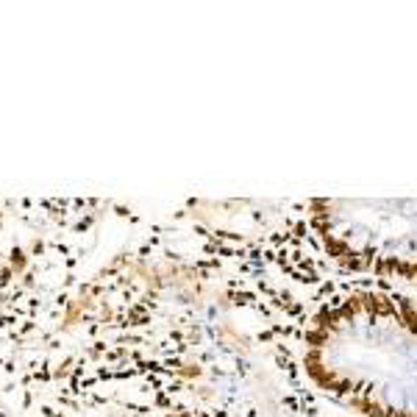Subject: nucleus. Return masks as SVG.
Masks as SVG:
<instances>
[{
    "mask_svg": "<svg viewBox=\"0 0 417 417\" xmlns=\"http://www.w3.org/2000/svg\"><path fill=\"white\" fill-rule=\"evenodd\" d=\"M306 381L359 417H417V298L357 284L309 300L293 331Z\"/></svg>",
    "mask_w": 417,
    "mask_h": 417,
    "instance_id": "obj_1",
    "label": "nucleus"
},
{
    "mask_svg": "<svg viewBox=\"0 0 417 417\" xmlns=\"http://www.w3.org/2000/svg\"><path fill=\"white\" fill-rule=\"evenodd\" d=\"M293 223L331 270L417 290V198H309L293 206Z\"/></svg>",
    "mask_w": 417,
    "mask_h": 417,
    "instance_id": "obj_2",
    "label": "nucleus"
}]
</instances>
